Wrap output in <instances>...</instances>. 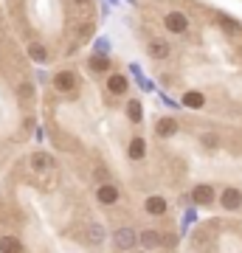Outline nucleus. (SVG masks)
Returning <instances> with one entry per match:
<instances>
[{
  "instance_id": "nucleus-1",
  "label": "nucleus",
  "mask_w": 242,
  "mask_h": 253,
  "mask_svg": "<svg viewBox=\"0 0 242 253\" xmlns=\"http://www.w3.org/2000/svg\"><path fill=\"white\" fill-rule=\"evenodd\" d=\"M113 242H116L118 251H133L135 245L141 242V234H135L133 228H118L116 234H113Z\"/></svg>"
},
{
  "instance_id": "nucleus-2",
  "label": "nucleus",
  "mask_w": 242,
  "mask_h": 253,
  "mask_svg": "<svg viewBox=\"0 0 242 253\" xmlns=\"http://www.w3.org/2000/svg\"><path fill=\"white\" fill-rule=\"evenodd\" d=\"M163 26H166V31H172V34H183L189 28V20L183 11H169L166 17H163Z\"/></svg>"
},
{
  "instance_id": "nucleus-3",
  "label": "nucleus",
  "mask_w": 242,
  "mask_h": 253,
  "mask_svg": "<svg viewBox=\"0 0 242 253\" xmlns=\"http://www.w3.org/2000/svg\"><path fill=\"white\" fill-rule=\"evenodd\" d=\"M28 163H31V172H37V174L54 172V158H51V155H45V152H34Z\"/></svg>"
},
{
  "instance_id": "nucleus-4",
  "label": "nucleus",
  "mask_w": 242,
  "mask_h": 253,
  "mask_svg": "<svg viewBox=\"0 0 242 253\" xmlns=\"http://www.w3.org/2000/svg\"><path fill=\"white\" fill-rule=\"evenodd\" d=\"M54 87H56L59 93H71V90H76V73H71V71L56 73V76H54Z\"/></svg>"
},
{
  "instance_id": "nucleus-5",
  "label": "nucleus",
  "mask_w": 242,
  "mask_h": 253,
  "mask_svg": "<svg viewBox=\"0 0 242 253\" xmlns=\"http://www.w3.org/2000/svg\"><path fill=\"white\" fill-rule=\"evenodd\" d=\"M192 200H194V206H211V200H214V189L206 186V183H200L192 189Z\"/></svg>"
},
{
  "instance_id": "nucleus-6",
  "label": "nucleus",
  "mask_w": 242,
  "mask_h": 253,
  "mask_svg": "<svg viewBox=\"0 0 242 253\" xmlns=\"http://www.w3.org/2000/svg\"><path fill=\"white\" fill-rule=\"evenodd\" d=\"M96 200L104 203V206H113V203H118V189L113 183H101L99 189H96Z\"/></svg>"
},
{
  "instance_id": "nucleus-7",
  "label": "nucleus",
  "mask_w": 242,
  "mask_h": 253,
  "mask_svg": "<svg viewBox=\"0 0 242 253\" xmlns=\"http://www.w3.org/2000/svg\"><path fill=\"white\" fill-rule=\"evenodd\" d=\"M220 206H223L225 211H237V208L242 206L240 189H225V191H223V197H220Z\"/></svg>"
},
{
  "instance_id": "nucleus-8",
  "label": "nucleus",
  "mask_w": 242,
  "mask_h": 253,
  "mask_svg": "<svg viewBox=\"0 0 242 253\" xmlns=\"http://www.w3.org/2000/svg\"><path fill=\"white\" fill-rule=\"evenodd\" d=\"M144 208H146V214H149V217H161V214H166L169 203H166L163 197H158V194H152V197L144 203Z\"/></svg>"
},
{
  "instance_id": "nucleus-9",
  "label": "nucleus",
  "mask_w": 242,
  "mask_h": 253,
  "mask_svg": "<svg viewBox=\"0 0 242 253\" xmlns=\"http://www.w3.org/2000/svg\"><path fill=\"white\" fill-rule=\"evenodd\" d=\"M146 54L152 56V59H166V56H169V42H163V40H152V42L146 45Z\"/></svg>"
},
{
  "instance_id": "nucleus-10",
  "label": "nucleus",
  "mask_w": 242,
  "mask_h": 253,
  "mask_svg": "<svg viewBox=\"0 0 242 253\" xmlns=\"http://www.w3.org/2000/svg\"><path fill=\"white\" fill-rule=\"evenodd\" d=\"M155 132H158L161 138L175 135V132H178V121H175V118H161V121H158V126H155Z\"/></svg>"
},
{
  "instance_id": "nucleus-11",
  "label": "nucleus",
  "mask_w": 242,
  "mask_h": 253,
  "mask_svg": "<svg viewBox=\"0 0 242 253\" xmlns=\"http://www.w3.org/2000/svg\"><path fill=\"white\" fill-rule=\"evenodd\" d=\"M0 253H23L17 236H0Z\"/></svg>"
},
{
  "instance_id": "nucleus-12",
  "label": "nucleus",
  "mask_w": 242,
  "mask_h": 253,
  "mask_svg": "<svg viewBox=\"0 0 242 253\" xmlns=\"http://www.w3.org/2000/svg\"><path fill=\"white\" fill-rule=\"evenodd\" d=\"M203 104H206V96L197 93V90H189L186 96H183V107H189V110H200Z\"/></svg>"
},
{
  "instance_id": "nucleus-13",
  "label": "nucleus",
  "mask_w": 242,
  "mask_h": 253,
  "mask_svg": "<svg viewBox=\"0 0 242 253\" xmlns=\"http://www.w3.org/2000/svg\"><path fill=\"white\" fill-rule=\"evenodd\" d=\"M104 236H107V234H104V225H101V222H90V225H88V239L93 245H101V242H104Z\"/></svg>"
},
{
  "instance_id": "nucleus-14",
  "label": "nucleus",
  "mask_w": 242,
  "mask_h": 253,
  "mask_svg": "<svg viewBox=\"0 0 242 253\" xmlns=\"http://www.w3.org/2000/svg\"><path fill=\"white\" fill-rule=\"evenodd\" d=\"M28 56L40 65L48 62V51H45V45H40V42H28Z\"/></svg>"
},
{
  "instance_id": "nucleus-15",
  "label": "nucleus",
  "mask_w": 242,
  "mask_h": 253,
  "mask_svg": "<svg viewBox=\"0 0 242 253\" xmlns=\"http://www.w3.org/2000/svg\"><path fill=\"white\" fill-rule=\"evenodd\" d=\"M144 155H146V141H144V138H133V141H130V158H133V161H141Z\"/></svg>"
},
{
  "instance_id": "nucleus-16",
  "label": "nucleus",
  "mask_w": 242,
  "mask_h": 253,
  "mask_svg": "<svg viewBox=\"0 0 242 253\" xmlns=\"http://www.w3.org/2000/svg\"><path fill=\"white\" fill-rule=\"evenodd\" d=\"M107 90L116 93V96H118V93H124L127 90V79L121 76V73H113V76L107 79Z\"/></svg>"
},
{
  "instance_id": "nucleus-17",
  "label": "nucleus",
  "mask_w": 242,
  "mask_h": 253,
  "mask_svg": "<svg viewBox=\"0 0 242 253\" xmlns=\"http://www.w3.org/2000/svg\"><path fill=\"white\" fill-rule=\"evenodd\" d=\"M141 245L144 248H158V245H161V234L152 231V228H146V231L141 234Z\"/></svg>"
},
{
  "instance_id": "nucleus-18",
  "label": "nucleus",
  "mask_w": 242,
  "mask_h": 253,
  "mask_svg": "<svg viewBox=\"0 0 242 253\" xmlns=\"http://www.w3.org/2000/svg\"><path fill=\"white\" fill-rule=\"evenodd\" d=\"M127 118H130L133 124H141V118H144L141 101H130V104H127Z\"/></svg>"
},
{
  "instance_id": "nucleus-19",
  "label": "nucleus",
  "mask_w": 242,
  "mask_h": 253,
  "mask_svg": "<svg viewBox=\"0 0 242 253\" xmlns=\"http://www.w3.org/2000/svg\"><path fill=\"white\" fill-rule=\"evenodd\" d=\"M90 68H93V71H107V68H110V59H107V56H99V54H96L93 59H90Z\"/></svg>"
},
{
  "instance_id": "nucleus-20",
  "label": "nucleus",
  "mask_w": 242,
  "mask_h": 253,
  "mask_svg": "<svg viewBox=\"0 0 242 253\" xmlns=\"http://www.w3.org/2000/svg\"><path fill=\"white\" fill-rule=\"evenodd\" d=\"M220 26H223L225 31H228V34H234V31H240V23H234V20L223 17V14H220Z\"/></svg>"
},
{
  "instance_id": "nucleus-21",
  "label": "nucleus",
  "mask_w": 242,
  "mask_h": 253,
  "mask_svg": "<svg viewBox=\"0 0 242 253\" xmlns=\"http://www.w3.org/2000/svg\"><path fill=\"white\" fill-rule=\"evenodd\" d=\"M200 141H203V146H206V149H217V144H220V141H217V135H208V132L200 138Z\"/></svg>"
},
{
  "instance_id": "nucleus-22",
  "label": "nucleus",
  "mask_w": 242,
  "mask_h": 253,
  "mask_svg": "<svg viewBox=\"0 0 242 253\" xmlns=\"http://www.w3.org/2000/svg\"><path fill=\"white\" fill-rule=\"evenodd\" d=\"M90 34H93V26H90V23H85V26L79 28V37H82V40H88Z\"/></svg>"
},
{
  "instance_id": "nucleus-23",
  "label": "nucleus",
  "mask_w": 242,
  "mask_h": 253,
  "mask_svg": "<svg viewBox=\"0 0 242 253\" xmlns=\"http://www.w3.org/2000/svg\"><path fill=\"white\" fill-rule=\"evenodd\" d=\"M183 217H186V225H189V222H194V219H197V211H194V208H189Z\"/></svg>"
},
{
  "instance_id": "nucleus-24",
  "label": "nucleus",
  "mask_w": 242,
  "mask_h": 253,
  "mask_svg": "<svg viewBox=\"0 0 242 253\" xmlns=\"http://www.w3.org/2000/svg\"><path fill=\"white\" fill-rule=\"evenodd\" d=\"M73 3H79V6H85V3H90V0H73Z\"/></svg>"
}]
</instances>
